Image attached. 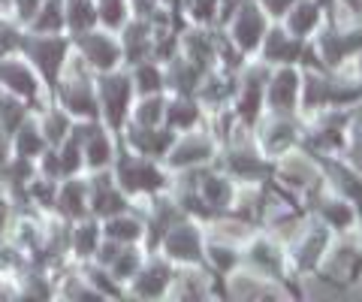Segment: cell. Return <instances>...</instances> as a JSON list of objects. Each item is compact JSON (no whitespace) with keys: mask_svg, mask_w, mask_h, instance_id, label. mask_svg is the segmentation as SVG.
Wrapping results in <instances>:
<instances>
[{"mask_svg":"<svg viewBox=\"0 0 362 302\" xmlns=\"http://www.w3.org/2000/svg\"><path fill=\"white\" fill-rule=\"evenodd\" d=\"M269 178L278 187H284L287 194L296 197L305 209H308L311 199L326 187L320 158L311 154L305 145H296V149L278 154V158L272 161V175Z\"/></svg>","mask_w":362,"mask_h":302,"instance_id":"cell-1","label":"cell"},{"mask_svg":"<svg viewBox=\"0 0 362 302\" xmlns=\"http://www.w3.org/2000/svg\"><path fill=\"white\" fill-rule=\"evenodd\" d=\"M214 166L235 182H266L272 175V161L257 145L254 130L242 124L230 139H223L214 154Z\"/></svg>","mask_w":362,"mask_h":302,"instance_id":"cell-2","label":"cell"},{"mask_svg":"<svg viewBox=\"0 0 362 302\" xmlns=\"http://www.w3.org/2000/svg\"><path fill=\"white\" fill-rule=\"evenodd\" d=\"M356 106H332V109H314L302 112V145L317 158H332L347 149V127Z\"/></svg>","mask_w":362,"mask_h":302,"instance_id":"cell-3","label":"cell"},{"mask_svg":"<svg viewBox=\"0 0 362 302\" xmlns=\"http://www.w3.org/2000/svg\"><path fill=\"white\" fill-rule=\"evenodd\" d=\"M359 103H362V85L344 76L341 70H302L299 115L314 109L359 106Z\"/></svg>","mask_w":362,"mask_h":302,"instance_id":"cell-4","label":"cell"},{"mask_svg":"<svg viewBox=\"0 0 362 302\" xmlns=\"http://www.w3.org/2000/svg\"><path fill=\"white\" fill-rule=\"evenodd\" d=\"M112 173H115L118 187L130 199L133 197H148V194H157V191H166L169 182H173V173L163 166V161H154V158H145V154H136L121 139H118L115 161H112Z\"/></svg>","mask_w":362,"mask_h":302,"instance_id":"cell-5","label":"cell"},{"mask_svg":"<svg viewBox=\"0 0 362 302\" xmlns=\"http://www.w3.org/2000/svg\"><path fill=\"white\" fill-rule=\"evenodd\" d=\"M272 66L259 58H247L239 73H235V94H233V112L242 124L254 127L257 118L266 112V82Z\"/></svg>","mask_w":362,"mask_h":302,"instance_id":"cell-6","label":"cell"},{"mask_svg":"<svg viewBox=\"0 0 362 302\" xmlns=\"http://www.w3.org/2000/svg\"><path fill=\"white\" fill-rule=\"evenodd\" d=\"M133 79L127 66L109 73H97V103H100V121L109 130H121L130 118V106H133Z\"/></svg>","mask_w":362,"mask_h":302,"instance_id":"cell-7","label":"cell"},{"mask_svg":"<svg viewBox=\"0 0 362 302\" xmlns=\"http://www.w3.org/2000/svg\"><path fill=\"white\" fill-rule=\"evenodd\" d=\"M223 296L233 302H272V299H296L290 281L272 278L251 269V266H235L230 275H223Z\"/></svg>","mask_w":362,"mask_h":302,"instance_id":"cell-8","label":"cell"},{"mask_svg":"<svg viewBox=\"0 0 362 302\" xmlns=\"http://www.w3.org/2000/svg\"><path fill=\"white\" fill-rule=\"evenodd\" d=\"M332 239V230L314 215V211H305V218L299 223L296 236L287 242V260H290V272H308L320 266V257L326 251V245Z\"/></svg>","mask_w":362,"mask_h":302,"instance_id":"cell-9","label":"cell"},{"mask_svg":"<svg viewBox=\"0 0 362 302\" xmlns=\"http://www.w3.org/2000/svg\"><path fill=\"white\" fill-rule=\"evenodd\" d=\"M21 49H25L28 61L33 64V70L42 76V82L54 88L66 58L73 52V40L64 37V33H30V37H21Z\"/></svg>","mask_w":362,"mask_h":302,"instance_id":"cell-10","label":"cell"},{"mask_svg":"<svg viewBox=\"0 0 362 302\" xmlns=\"http://www.w3.org/2000/svg\"><path fill=\"white\" fill-rule=\"evenodd\" d=\"M317 269H323L326 275H332L341 284H350L354 278H359L362 275V233L356 227L344 233H332Z\"/></svg>","mask_w":362,"mask_h":302,"instance_id":"cell-11","label":"cell"},{"mask_svg":"<svg viewBox=\"0 0 362 302\" xmlns=\"http://www.w3.org/2000/svg\"><path fill=\"white\" fill-rule=\"evenodd\" d=\"M251 130L269 161L302 145V118L290 115V112H263Z\"/></svg>","mask_w":362,"mask_h":302,"instance_id":"cell-12","label":"cell"},{"mask_svg":"<svg viewBox=\"0 0 362 302\" xmlns=\"http://www.w3.org/2000/svg\"><path fill=\"white\" fill-rule=\"evenodd\" d=\"M272 25V18L266 16V9L259 6V0H239V6L233 9V16L226 18L223 33L233 40V46L247 58H254L259 42H263L266 30Z\"/></svg>","mask_w":362,"mask_h":302,"instance_id":"cell-13","label":"cell"},{"mask_svg":"<svg viewBox=\"0 0 362 302\" xmlns=\"http://www.w3.org/2000/svg\"><path fill=\"white\" fill-rule=\"evenodd\" d=\"M166 299H226L223 278L206 263H181L173 272Z\"/></svg>","mask_w":362,"mask_h":302,"instance_id":"cell-14","label":"cell"},{"mask_svg":"<svg viewBox=\"0 0 362 302\" xmlns=\"http://www.w3.org/2000/svg\"><path fill=\"white\" fill-rule=\"evenodd\" d=\"M242 263L251 266V269L281 278V281H290V260H287V248L284 242H278L275 236H269L266 230H254V236L242 245Z\"/></svg>","mask_w":362,"mask_h":302,"instance_id":"cell-15","label":"cell"},{"mask_svg":"<svg viewBox=\"0 0 362 302\" xmlns=\"http://www.w3.org/2000/svg\"><path fill=\"white\" fill-rule=\"evenodd\" d=\"M214 154H218V139L202 124L197 130L175 133V142H173V149L166 151L163 166L169 173L190 170V166H209V163H214Z\"/></svg>","mask_w":362,"mask_h":302,"instance_id":"cell-16","label":"cell"},{"mask_svg":"<svg viewBox=\"0 0 362 302\" xmlns=\"http://www.w3.org/2000/svg\"><path fill=\"white\" fill-rule=\"evenodd\" d=\"M70 40H73V49L82 54V61L94 73H109V70H118V66H124L118 33H112V30L97 25V28H90L85 33H76V37H70Z\"/></svg>","mask_w":362,"mask_h":302,"instance_id":"cell-17","label":"cell"},{"mask_svg":"<svg viewBox=\"0 0 362 302\" xmlns=\"http://www.w3.org/2000/svg\"><path fill=\"white\" fill-rule=\"evenodd\" d=\"M202 248H206V233H202V223L194 221V218H181L175 221L173 227L163 233L160 245H157V251H160L166 260H173L175 266L181 263H202Z\"/></svg>","mask_w":362,"mask_h":302,"instance_id":"cell-18","label":"cell"},{"mask_svg":"<svg viewBox=\"0 0 362 302\" xmlns=\"http://www.w3.org/2000/svg\"><path fill=\"white\" fill-rule=\"evenodd\" d=\"M85 178H88V211L94 218L103 221V218H112V215H121V211H127L133 206V199L118 187L112 166L88 170Z\"/></svg>","mask_w":362,"mask_h":302,"instance_id":"cell-19","label":"cell"},{"mask_svg":"<svg viewBox=\"0 0 362 302\" xmlns=\"http://www.w3.org/2000/svg\"><path fill=\"white\" fill-rule=\"evenodd\" d=\"M173 272H175V263L166 260L160 251H148L145 260L139 266L127 287H124V296H136V299H166V290L169 281H173Z\"/></svg>","mask_w":362,"mask_h":302,"instance_id":"cell-20","label":"cell"},{"mask_svg":"<svg viewBox=\"0 0 362 302\" xmlns=\"http://www.w3.org/2000/svg\"><path fill=\"white\" fill-rule=\"evenodd\" d=\"M299 97H302V70L296 64L272 66L266 82V112H290L299 115Z\"/></svg>","mask_w":362,"mask_h":302,"instance_id":"cell-21","label":"cell"},{"mask_svg":"<svg viewBox=\"0 0 362 302\" xmlns=\"http://www.w3.org/2000/svg\"><path fill=\"white\" fill-rule=\"evenodd\" d=\"M118 139L127 145L130 151H136V154L163 161L166 151L173 149V142H175V133L169 130L166 124H160V127H142V124H133V121H127V124L118 130Z\"/></svg>","mask_w":362,"mask_h":302,"instance_id":"cell-22","label":"cell"},{"mask_svg":"<svg viewBox=\"0 0 362 302\" xmlns=\"http://www.w3.org/2000/svg\"><path fill=\"white\" fill-rule=\"evenodd\" d=\"M218 52V25H181L178 30V54H185L190 64H197L202 73L214 66Z\"/></svg>","mask_w":362,"mask_h":302,"instance_id":"cell-23","label":"cell"},{"mask_svg":"<svg viewBox=\"0 0 362 302\" xmlns=\"http://www.w3.org/2000/svg\"><path fill=\"white\" fill-rule=\"evenodd\" d=\"M302 46H305V40L293 37V33H290L284 25H281V21H272L254 58H259V61L269 64V66L296 64V61H299V54H302Z\"/></svg>","mask_w":362,"mask_h":302,"instance_id":"cell-24","label":"cell"},{"mask_svg":"<svg viewBox=\"0 0 362 302\" xmlns=\"http://www.w3.org/2000/svg\"><path fill=\"white\" fill-rule=\"evenodd\" d=\"M308 211H314L332 233H344V230L356 227V203H350L347 197L329 191V187H323V191L311 199Z\"/></svg>","mask_w":362,"mask_h":302,"instance_id":"cell-25","label":"cell"},{"mask_svg":"<svg viewBox=\"0 0 362 302\" xmlns=\"http://www.w3.org/2000/svg\"><path fill=\"white\" fill-rule=\"evenodd\" d=\"M235 73H239V70H235ZM235 73L223 70V66H211V70L202 73V79H199L197 91H194V97L199 100V106L206 112L230 106L233 94H235Z\"/></svg>","mask_w":362,"mask_h":302,"instance_id":"cell-26","label":"cell"},{"mask_svg":"<svg viewBox=\"0 0 362 302\" xmlns=\"http://www.w3.org/2000/svg\"><path fill=\"white\" fill-rule=\"evenodd\" d=\"M121 40V54H124V66H133L139 61H151L154 52V30L145 16H130V21L118 30Z\"/></svg>","mask_w":362,"mask_h":302,"instance_id":"cell-27","label":"cell"},{"mask_svg":"<svg viewBox=\"0 0 362 302\" xmlns=\"http://www.w3.org/2000/svg\"><path fill=\"white\" fill-rule=\"evenodd\" d=\"M163 124L173 133H187L206 124V109L199 106L194 94H166V115Z\"/></svg>","mask_w":362,"mask_h":302,"instance_id":"cell-28","label":"cell"},{"mask_svg":"<svg viewBox=\"0 0 362 302\" xmlns=\"http://www.w3.org/2000/svg\"><path fill=\"white\" fill-rule=\"evenodd\" d=\"M320 166H323V182L329 191L347 197L350 203H359L362 199V175L341 158V154L320 158Z\"/></svg>","mask_w":362,"mask_h":302,"instance_id":"cell-29","label":"cell"},{"mask_svg":"<svg viewBox=\"0 0 362 302\" xmlns=\"http://www.w3.org/2000/svg\"><path fill=\"white\" fill-rule=\"evenodd\" d=\"M235 178H230L223 170H218L214 163H209L206 170H202V175H199V197H202V203H206L214 215L218 211H226L230 209V203H233V194H235Z\"/></svg>","mask_w":362,"mask_h":302,"instance_id":"cell-30","label":"cell"},{"mask_svg":"<svg viewBox=\"0 0 362 302\" xmlns=\"http://www.w3.org/2000/svg\"><path fill=\"white\" fill-rule=\"evenodd\" d=\"M54 215L66 221H78L90 215L88 211V178L82 175H66L58 182V194H54Z\"/></svg>","mask_w":362,"mask_h":302,"instance_id":"cell-31","label":"cell"},{"mask_svg":"<svg viewBox=\"0 0 362 302\" xmlns=\"http://www.w3.org/2000/svg\"><path fill=\"white\" fill-rule=\"evenodd\" d=\"M0 82H4L16 97L25 100H40L42 91V76L33 70L30 61H4L0 64Z\"/></svg>","mask_w":362,"mask_h":302,"instance_id":"cell-32","label":"cell"},{"mask_svg":"<svg viewBox=\"0 0 362 302\" xmlns=\"http://www.w3.org/2000/svg\"><path fill=\"white\" fill-rule=\"evenodd\" d=\"M323 21H326V0H296V4L290 6V13L281 18V25H284L293 37L308 40V37H314Z\"/></svg>","mask_w":362,"mask_h":302,"instance_id":"cell-33","label":"cell"},{"mask_svg":"<svg viewBox=\"0 0 362 302\" xmlns=\"http://www.w3.org/2000/svg\"><path fill=\"white\" fill-rule=\"evenodd\" d=\"M254 223L245 221L239 215H233V211H218L214 218L202 221V233H206V239H218V242H230L235 248H242V245L254 236Z\"/></svg>","mask_w":362,"mask_h":302,"instance_id":"cell-34","label":"cell"},{"mask_svg":"<svg viewBox=\"0 0 362 302\" xmlns=\"http://www.w3.org/2000/svg\"><path fill=\"white\" fill-rule=\"evenodd\" d=\"M266 185H269V178L266 182H239L226 211H233V215H239L245 221H251L254 227H259L263 223V211H266Z\"/></svg>","mask_w":362,"mask_h":302,"instance_id":"cell-35","label":"cell"},{"mask_svg":"<svg viewBox=\"0 0 362 302\" xmlns=\"http://www.w3.org/2000/svg\"><path fill=\"white\" fill-rule=\"evenodd\" d=\"M100 242H103V223H100V218L85 215V218L73 221V230H70V254L76 257L78 263H82V260H94Z\"/></svg>","mask_w":362,"mask_h":302,"instance_id":"cell-36","label":"cell"},{"mask_svg":"<svg viewBox=\"0 0 362 302\" xmlns=\"http://www.w3.org/2000/svg\"><path fill=\"white\" fill-rule=\"evenodd\" d=\"M100 223H103V239L121 242V245H142L145 239V221L133 206L127 211H121V215L103 218Z\"/></svg>","mask_w":362,"mask_h":302,"instance_id":"cell-37","label":"cell"},{"mask_svg":"<svg viewBox=\"0 0 362 302\" xmlns=\"http://www.w3.org/2000/svg\"><path fill=\"white\" fill-rule=\"evenodd\" d=\"M199 79H202V70L197 64H190L185 54H175V58H169L163 64L166 94H194Z\"/></svg>","mask_w":362,"mask_h":302,"instance_id":"cell-38","label":"cell"},{"mask_svg":"<svg viewBox=\"0 0 362 302\" xmlns=\"http://www.w3.org/2000/svg\"><path fill=\"white\" fill-rule=\"evenodd\" d=\"M202 263H206L211 272H218L223 278V275H230L235 266H242V248H235V245H230V242L206 239V248H202Z\"/></svg>","mask_w":362,"mask_h":302,"instance_id":"cell-39","label":"cell"},{"mask_svg":"<svg viewBox=\"0 0 362 302\" xmlns=\"http://www.w3.org/2000/svg\"><path fill=\"white\" fill-rule=\"evenodd\" d=\"M163 115H166V91H160V94H139V97H133L127 121L142 124V127H160Z\"/></svg>","mask_w":362,"mask_h":302,"instance_id":"cell-40","label":"cell"},{"mask_svg":"<svg viewBox=\"0 0 362 302\" xmlns=\"http://www.w3.org/2000/svg\"><path fill=\"white\" fill-rule=\"evenodd\" d=\"M73 115L66 112L64 106H45L42 109V115H40V130H42V137H45V142L52 145H61L66 137H70V130H73Z\"/></svg>","mask_w":362,"mask_h":302,"instance_id":"cell-41","label":"cell"},{"mask_svg":"<svg viewBox=\"0 0 362 302\" xmlns=\"http://www.w3.org/2000/svg\"><path fill=\"white\" fill-rule=\"evenodd\" d=\"M127 70H130L136 97H139V94H160V91H166L163 64H157V61H139V64L127 66Z\"/></svg>","mask_w":362,"mask_h":302,"instance_id":"cell-42","label":"cell"},{"mask_svg":"<svg viewBox=\"0 0 362 302\" xmlns=\"http://www.w3.org/2000/svg\"><path fill=\"white\" fill-rule=\"evenodd\" d=\"M145 245H121V251L112 257V263L106 266V269L112 272V278H115L118 284H124L127 287V281L130 278L139 272V266H142V260H145Z\"/></svg>","mask_w":362,"mask_h":302,"instance_id":"cell-43","label":"cell"},{"mask_svg":"<svg viewBox=\"0 0 362 302\" xmlns=\"http://www.w3.org/2000/svg\"><path fill=\"white\" fill-rule=\"evenodd\" d=\"M64 25L70 37L97 28V4L94 0H64Z\"/></svg>","mask_w":362,"mask_h":302,"instance_id":"cell-44","label":"cell"},{"mask_svg":"<svg viewBox=\"0 0 362 302\" xmlns=\"http://www.w3.org/2000/svg\"><path fill=\"white\" fill-rule=\"evenodd\" d=\"M30 33H64V0H42L30 21Z\"/></svg>","mask_w":362,"mask_h":302,"instance_id":"cell-45","label":"cell"},{"mask_svg":"<svg viewBox=\"0 0 362 302\" xmlns=\"http://www.w3.org/2000/svg\"><path fill=\"white\" fill-rule=\"evenodd\" d=\"M94 4H97V25L112 33H118L133 16L130 0H94Z\"/></svg>","mask_w":362,"mask_h":302,"instance_id":"cell-46","label":"cell"},{"mask_svg":"<svg viewBox=\"0 0 362 302\" xmlns=\"http://www.w3.org/2000/svg\"><path fill=\"white\" fill-rule=\"evenodd\" d=\"M45 149H49V142H45L37 121H25V124L16 130V154H18V158L37 161Z\"/></svg>","mask_w":362,"mask_h":302,"instance_id":"cell-47","label":"cell"},{"mask_svg":"<svg viewBox=\"0 0 362 302\" xmlns=\"http://www.w3.org/2000/svg\"><path fill=\"white\" fill-rule=\"evenodd\" d=\"M181 21L185 25H218V13H221V0H181Z\"/></svg>","mask_w":362,"mask_h":302,"instance_id":"cell-48","label":"cell"},{"mask_svg":"<svg viewBox=\"0 0 362 302\" xmlns=\"http://www.w3.org/2000/svg\"><path fill=\"white\" fill-rule=\"evenodd\" d=\"M326 18L338 28H362V0H326Z\"/></svg>","mask_w":362,"mask_h":302,"instance_id":"cell-49","label":"cell"},{"mask_svg":"<svg viewBox=\"0 0 362 302\" xmlns=\"http://www.w3.org/2000/svg\"><path fill=\"white\" fill-rule=\"evenodd\" d=\"M25 121H28L25 103H18V100H13V97L0 100V133H4V137H13Z\"/></svg>","mask_w":362,"mask_h":302,"instance_id":"cell-50","label":"cell"},{"mask_svg":"<svg viewBox=\"0 0 362 302\" xmlns=\"http://www.w3.org/2000/svg\"><path fill=\"white\" fill-rule=\"evenodd\" d=\"M296 4V0H259V6L266 9V16L272 18V21H281L287 13H290V6Z\"/></svg>","mask_w":362,"mask_h":302,"instance_id":"cell-51","label":"cell"},{"mask_svg":"<svg viewBox=\"0 0 362 302\" xmlns=\"http://www.w3.org/2000/svg\"><path fill=\"white\" fill-rule=\"evenodd\" d=\"M338 70H341L344 76H350L354 82H359V85H362V49H356V52L350 54V58H347L341 66H338Z\"/></svg>","mask_w":362,"mask_h":302,"instance_id":"cell-52","label":"cell"},{"mask_svg":"<svg viewBox=\"0 0 362 302\" xmlns=\"http://www.w3.org/2000/svg\"><path fill=\"white\" fill-rule=\"evenodd\" d=\"M341 158L354 166V170L362 175V145H354V142H347V149L341 151Z\"/></svg>","mask_w":362,"mask_h":302,"instance_id":"cell-53","label":"cell"},{"mask_svg":"<svg viewBox=\"0 0 362 302\" xmlns=\"http://www.w3.org/2000/svg\"><path fill=\"white\" fill-rule=\"evenodd\" d=\"M347 137L354 145H362V106H356L354 118H350V127H347Z\"/></svg>","mask_w":362,"mask_h":302,"instance_id":"cell-54","label":"cell"},{"mask_svg":"<svg viewBox=\"0 0 362 302\" xmlns=\"http://www.w3.org/2000/svg\"><path fill=\"white\" fill-rule=\"evenodd\" d=\"M6 161H9V139L0 133V170L6 166Z\"/></svg>","mask_w":362,"mask_h":302,"instance_id":"cell-55","label":"cell"},{"mask_svg":"<svg viewBox=\"0 0 362 302\" xmlns=\"http://www.w3.org/2000/svg\"><path fill=\"white\" fill-rule=\"evenodd\" d=\"M6 218H9V206H6V199H0V230H4Z\"/></svg>","mask_w":362,"mask_h":302,"instance_id":"cell-56","label":"cell"},{"mask_svg":"<svg viewBox=\"0 0 362 302\" xmlns=\"http://www.w3.org/2000/svg\"><path fill=\"white\" fill-rule=\"evenodd\" d=\"M359 106H362V103H359Z\"/></svg>","mask_w":362,"mask_h":302,"instance_id":"cell-57","label":"cell"}]
</instances>
